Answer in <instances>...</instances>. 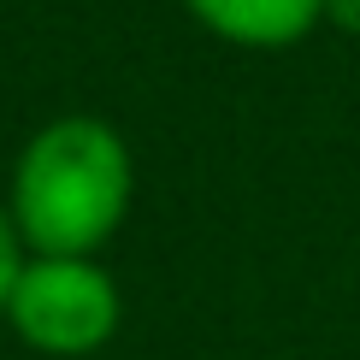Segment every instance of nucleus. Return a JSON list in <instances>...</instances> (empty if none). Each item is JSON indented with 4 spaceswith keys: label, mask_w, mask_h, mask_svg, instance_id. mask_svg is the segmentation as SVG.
Instances as JSON below:
<instances>
[{
    "label": "nucleus",
    "mask_w": 360,
    "mask_h": 360,
    "mask_svg": "<svg viewBox=\"0 0 360 360\" xmlns=\"http://www.w3.org/2000/svg\"><path fill=\"white\" fill-rule=\"evenodd\" d=\"M18 266H24V243H18V231H12L6 201H0V319H6V295H12V283H18Z\"/></svg>",
    "instance_id": "obj_4"
},
{
    "label": "nucleus",
    "mask_w": 360,
    "mask_h": 360,
    "mask_svg": "<svg viewBox=\"0 0 360 360\" xmlns=\"http://www.w3.org/2000/svg\"><path fill=\"white\" fill-rule=\"evenodd\" d=\"M118 319L124 295L101 254H24L0 325L48 360H83L118 337Z\"/></svg>",
    "instance_id": "obj_2"
},
{
    "label": "nucleus",
    "mask_w": 360,
    "mask_h": 360,
    "mask_svg": "<svg viewBox=\"0 0 360 360\" xmlns=\"http://www.w3.org/2000/svg\"><path fill=\"white\" fill-rule=\"evenodd\" d=\"M325 24H337L342 36H360V0H325Z\"/></svg>",
    "instance_id": "obj_5"
},
{
    "label": "nucleus",
    "mask_w": 360,
    "mask_h": 360,
    "mask_svg": "<svg viewBox=\"0 0 360 360\" xmlns=\"http://www.w3.org/2000/svg\"><path fill=\"white\" fill-rule=\"evenodd\" d=\"M0 201L24 254H101L136 201L130 142L101 112H59L18 148Z\"/></svg>",
    "instance_id": "obj_1"
},
{
    "label": "nucleus",
    "mask_w": 360,
    "mask_h": 360,
    "mask_svg": "<svg viewBox=\"0 0 360 360\" xmlns=\"http://www.w3.org/2000/svg\"><path fill=\"white\" fill-rule=\"evenodd\" d=\"M184 12L207 36L248 53L295 48L325 24V0H184Z\"/></svg>",
    "instance_id": "obj_3"
}]
</instances>
